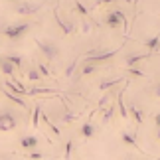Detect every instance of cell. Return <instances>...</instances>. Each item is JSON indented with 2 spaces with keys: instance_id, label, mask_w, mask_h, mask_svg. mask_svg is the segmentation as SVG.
<instances>
[{
  "instance_id": "obj_1",
  "label": "cell",
  "mask_w": 160,
  "mask_h": 160,
  "mask_svg": "<svg viewBox=\"0 0 160 160\" xmlns=\"http://www.w3.org/2000/svg\"><path fill=\"white\" fill-rule=\"evenodd\" d=\"M32 26H34L32 22H16V24H10V26H4L0 30V34L6 36L8 40H20L32 30Z\"/></svg>"
},
{
  "instance_id": "obj_2",
  "label": "cell",
  "mask_w": 160,
  "mask_h": 160,
  "mask_svg": "<svg viewBox=\"0 0 160 160\" xmlns=\"http://www.w3.org/2000/svg\"><path fill=\"white\" fill-rule=\"evenodd\" d=\"M105 24L109 28H113V30H117V28H125V34H127V28H128V20H127V14L122 10H111L109 14L105 16Z\"/></svg>"
},
{
  "instance_id": "obj_3",
  "label": "cell",
  "mask_w": 160,
  "mask_h": 160,
  "mask_svg": "<svg viewBox=\"0 0 160 160\" xmlns=\"http://www.w3.org/2000/svg\"><path fill=\"white\" fill-rule=\"evenodd\" d=\"M36 46H38V50L42 52V55H44V58L52 59V61L59 58V48H58V44H55V42L36 38Z\"/></svg>"
},
{
  "instance_id": "obj_4",
  "label": "cell",
  "mask_w": 160,
  "mask_h": 160,
  "mask_svg": "<svg viewBox=\"0 0 160 160\" xmlns=\"http://www.w3.org/2000/svg\"><path fill=\"white\" fill-rule=\"evenodd\" d=\"M18 127V117L14 111L2 109L0 111V132H10Z\"/></svg>"
},
{
  "instance_id": "obj_5",
  "label": "cell",
  "mask_w": 160,
  "mask_h": 160,
  "mask_svg": "<svg viewBox=\"0 0 160 160\" xmlns=\"http://www.w3.org/2000/svg\"><path fill=\"white\" fill-rule=\"evenodd\" d=\"M46 2H32V0H28V2H20L14 6V12L18 16H34L36 12H40L44 8Z\"/></svg>"
},
{
  "instance_id": "obj_6",
  "label": "cell",
  "mask_w": 160,
  "mask_h": 160,
  "mask_svg": "<svg viewBox=\"0 0 160 160\" xmlns=\"http://www.w3.org/2000/svg\"><path fill=\"white\" fill-rule=\"evenodd\" d=\"M117 52L119 50H107V52H99L97 53V50H91V53H87L83 58V61H87V63H103V61H109L111 58H115Z\"/></svg>"
},
{
  "instance_id": "obj_7",
  "label": "cell",
  "mask_w": 160,
  "mask_h": 160,
  "mask_svg": "<svg viewBox=\"0 0 160 160\" xmlns=\"http://www.w3.org/2000/svg\"><path fill=\"white\" fill-rule=\"evenodd\" d=\"M4 89H8L10 93H14V95H20V97H26L28 95V89L24 87V85L20 81H12V79H4V85H2Z\"/></svg>"
},
{
  "instance_id": "obj_8",
  "label": "cell",
  "mask_w": 160,
  "mask_h": 160,
  "mask_svg": "<svg viewBox=\"0 0 160 160\" xmlns=\"http://www.w3.org/2000/svg\"><path fill=\"white\" fill-rule=\"evenodd\" d=\"M20 146H22L24 150L32 152V150H38L40 140H38V137H36V134H26V137L20 138Z\"/></svg>"
},
{
  "instance_id": "obj_9",
  "label": "cell",
  "mask_w": 160,
  "mask_h": 160,
  "mask_svg": "<svg viewBox=\"0 0 160 160\" xmlns=\"http://www.w3.org/2000/svg\"><path fill=\"white\" fill-rule=\"evenodd\" d=\"M53 16H55V22H58V26L61 28V32H63L65 36H71L73 32H75V26H73L69 20H63V18L59 16V12H58V10H53Z\"/></svg>"
},
{
  "instance_id": "obj_10",
  "label": "cell",
  "mask_w": 160,
  "mask_h": 160,
  "mask_svg": "<svg viewBox=\"0 0 160 160\" xmlns=\"http://www.w3.org/2000/svg\"><path fill=\"white\" fill-rule=\"evenodd\" d=\"M150 52H146V53H131V55H127V59H125V63H127V67H137V63L138 61H142V59H146V58H150Z\"/></svg>"
},
{
  "instance_id": "obj_11",
  "label": "cell",
  "mask_w": 160,
  "mask_h": 160,
  "mask_svg": "<svg viewBox=\"0 0 160 160\" xmlns=\"http://www.w3.org/2000/svg\"><path fill=\"white\" fill-rule=\"evenodd\" d=\"M0 73L6 77H14V73H16V65H12L6 58H0Z\"/></svg>"
},
{
  "instance_id": "obj_12",
  "label": "cell",
  "mask_w": 160,
  "mask_h": 160,
  "mask_svg": "<svg viewBox=\"0 0 160 160\" xmlns=\"http://www.w3.org/2000/svg\"><path fill=\"white\" fill-rule=\"evenodd\" d=\"M122 81H125V77H113V79H105V81H101V83H99V87H97V89H99L101 93H105V91L113 89L115 85H119V83H122Z\"/></svg>"
},
{
  "instance_id": "obj_13",
  "label": "cell",
  "mask_w": 160,
  "mask_h": 160,
  "mask_svg": "<svg viewBox=\"0 0 160 160\" xmlns=\"http://www.w3.org/2000/svg\"><path fill=\"white\" fill-rule=\"evenodd\" d=\"M2 93H4V97H8V99H10L12 103H14V105H18V107H20V109H24V111H28V103L24 101L20 95H14V93H10V91H8V89H4V87H2Z\"/></svg>"
},
{
  "instance_id": "obj_14",
  "label": "cell",
  "mask_w": 160,
  "mask_h": 160,
  "mask_svg": "<svg viewBox=\"0 0 160 160\" xmlns=\"http://www.w3.org/2000/svg\"><path fill=\"white\" fill-rule=\"evenodd\" d=\"M95 132H97V128L93 122H83L81 128H79V134H81L83 138H91V137H95Z\"/></svg>"
},
{
  "instance_id": "obj_15",
  "label": "cell",
  "mask_w": 160,
  "mask_h": 160,
  "mask_svg": "<svg viewBox=\"0 0 160 160\" xmlns=\"http://www.w3.org/2000/svg\"><path fill=\"white\" fill-rule=\"evenodd\" d=\"M128 117H132V119H134V122H137V125H142V121H144V117H142V111H140L137 105H132V103H131V105H128Z\"/></svg>"
},
{
  "instance_id": "obj_16",
  "label": "cell",
  "mask_w": 160,
  "mask_h": 160,
  "mask_svg": "<svg viewBox=\"0 0 160 160\" xmlns=\"http://www.w3.org/2000/svg\"><path fill=\"white\" fill-rule=\"evenodd\" d=\"M28 95H59L58 89H50V87H34V89H28Z\"/></svg>"
},
{
  "instance_id": "obj_17",
  "label": "cell",
  "mask_w": 160,
  "mask_h": 160,
  "mask_svg": "<svg viewBox=\"0 0 160 160\" xmlns=\"http://www.w3.org/2000/svg\"><path fill=\"white\" fill-rule=\"evenodd\" d=\"M158 46H160V34H156V36H152L150 40H146L144 42V48L148 50L150 53H154V52H158Z\"/></svg>"
},
{
  "instance_id": "obj_18",
  "label": "cell",
  "mask_w": 160,
  "mask_h": 160,
  "mask_svg": "<svg viewBox=\"0 0 160 160\" xmlns=\"http://www.w3.org/2000/svg\"><path fill=\"white\" fill-rule=\"evenodd\" d=\"M121 138H122V142H125V144L132 146V148H138V142H137V138H134V134H132V132L122 131V132H121Z\"/></svg>"
},
{
  "instance_id": "obj_19",
  "label": "cell",
  "mask_w": 160,
  "mask_h": 160,
  "mask_svg": "<svg viewBox=\"0 0 160 160\" xmlns=\"http://www.w3.org/2000/svg\"><path fill=\"white\" fill-rule=\"evenodd\" d=\"M117 111H119V115L122 117V119H128V111H127L125 101H122V91L117 95Z\"/></svg>"
},
{
  "instance_id": "obj_20",
  "label": "cell",
  "mask_w": 160,
  "mask_h": 160,
  "mask_svg": "<svg viewBox=\"0 0 160 160\" xmlns=\"http://www.w3.org/2000/svg\"><path fill=\"white\" fill-rule=\"evenodd\" d=\"M97 63H87V61H83V67H81V75L83 77H87V75H91V73H95L97 71Z\"/></svg>"
},
{
  "instance_id": "obj_21",
  "label": "cell",
  "mask_w": 160,
  "mask_h": 160,
  "mask_svg": "<svg viewBox=\"0 0 160 160\" xmlns=\"http://www.w3.org/2000/svg\"><path fill=\"white\" fill-rule=\"evenodd\" d=\"M40 117H42V107L36 105V109L32 111V127L38 131V125H40Z\"/></svg>"
},
{
  "instance_id": "obj_22",
  "label": "cell",
  "mask_w": 160,
  "mask_h": 160,
  "mask_svg": "<svg viewBox=\"0 0 160 160\" xmlns=\"http://www.w3.org/2000/svg\"><path fill=\"white\" fill-rule=\"evenodd\" d=\"M113 113H115V103H109V107L105 109V113H103V125H107V122L113 119Z\"/></svg>"
},
{
  "instance_id": "obj_23",
  "label": "cell",
  "mask_w": 160,
  "mask_h": 160,
  "mask_svg": "<svg viewBox=\"0 0 160 160\" xmlns=\"http://www.w3.org/2000/svg\"><path fill=\"white\" fill-rule=\"evenodd\" d=\"M42 119H44V122L48 125V128H50V131L55 134V137H59V134H61V131H59V128H58V127H55L53 122H52V119H50V117H48V115H42Z\"/></svg>"
},
{
  "instance_id": "obj_24",
  "label": "cell",
  "mask_w": 160,
  "mask_h": 160,
  "mask_svg": "<svg viewBox=\"0 0 160 160\" xmlns=\"http://www.w3.org/2000/svg\"><path fill=\"white\" fill-rule=\"evenodd\" d=\"M4 58L8 59L12 65H16V67H20V65L24 63V58H22V55H14V53H8V55H4Z\"/></svg>"
},
{
  "instance_id": "obj_25",
  "label": "cell",
  "mask_w": 160,
  "mask_h": 160,
  "mask_svg": "<svg viewBox=\"0 0 160 160\" xmlns=\"http://www.w3.org/2000/svg\"><path fill=\"white\" fill-rule=\"evenodd\" d=\"M28 79L38 83V81H42V75H40V71L36 69V67H30V69H28Z\"/></svg>"
},
{
  "instance_id": "obj_26",
  "label": "cell",
  "mask_w": 160,
  "mask_h": 160,
  "mask_svg": "<svg viewBox=\"0 0 160 160\" xmlns=\"http://www.w3.org/2000/svg\"><path fill=\"white\" fill-rule=\"evenodd\" d=\"M91 30H93V26H91L89 18H83V20H81V32H83V36H89Z\"/></svg>"
},
{
  "instance_id": "obj_27",
  "label": "cell",
  "mask_w": 160,
  "mask_h": 160,
  "mask_svg": "<svg viewBox=\"0 0 160 160\" xmlns=\"http://www.w3.org/2000/svg\"><path fill=\"white\" fill-rule=\"evenodd\" d=\"M77 63H79V59H73L71 63L65 67V77H71L73 73H75V69H77Z\"/></svg>"
},
{
  "instance_id": "obj_28",
  "label": "cell",
  "mask_w": 160,
  "mask_h": 160,
  "mask_svg": "<svg viewBox=\"0 0 160 160\" xmlns=\"http://www.w3.org/2000/svg\"><path fill=\"white\" fill-rule=\"evenodd\" d=\"M71 150H73V140H67L65 142V150H63V158L71 160Z\"/></svg>"
},
{
  "instance_id": "obj_29",
  "label": "cell",
  "mask_w": 160,
  "mask_h": 160,
  "mask_svg": "<svg viewBox=\"0 0 160 160\" xmlns=\"http://www.w3.org/2000/svg\"><path fill=\"white\" fill-rule=\"evenodd\" d=\"M36 69L40 71V75H42V77H50V75H52V73H50V69H48V65H46V63H38V65H36Z\"/></svg>"
},
{
  "instance_id": "obj_30",
  "label": "cell",
  "mask_w": 160,
  "mask_h": 160,
  "mask_svg": "<svg viewBox=\"0 0 160 160\" xmlns=\"http://www.w3.org/2000/svg\"><path fill=\"white\" fill-rule=\"evenodd\" d=\"M75 10H77V12H79V14H81L83 18H87V14H89L87 8H85V6H83L81 2H79V0H75Z\"/></svg>"
},
{
  "instance_id": "obj_31",
  "label": "cell",
  "mask_w": 160,
  "mask_h": 160,
  "mask_svg": "<svg viewBox=\"0 0 160 160\" xmlns=\"http://www.w3.org/2000/svg\"><path fill=\"white\" fill-rule=\"evenodd\" d=\"M75 119H77V115H71L69 111L65 109V113H63V117H61V122H73V121H75Z\"/></svg>"
},
{
  "instance_id": "obj_32",
  "label": "cell",
  "mask_w": 160,
  "mask_h": 160,
  "mask_svg": "<svg viewBox=\"0 0 160 160\" xmlns=\"http://www.w3.org/2000/svg\"><path fill=\"white\" fill-rule=\"evenodd\" d=\"M150 93L156 97V99H160V81H156V83H152V89H150Z\"/></svg>"
},
{
  "instance_id": "obj_33",
  "label": "cell",
  "mask_w": 160,
  "mask_h": 160,
  "mask_svg": "<svg viewBox=\"0 0 160 160\" xmlns=\"http://www.w3.org/2000/svg\"><path fill=\"white\" fill-rule=\"evenodd\" d=\"M111 99H113V95H111V93H107V95H105V97H103V99L99 101V109H103L105 105H109V103H111Z\"/></svg>"
},
{
  "instance_id": "obj_34",
  "label": "cell",
  "mask_w": 160,
  "mask_h": 160,
  "mask_svg": "<svg viewBox=\"0 0 160 160\" xmlns=\"http://www.w3.org/2000/svg\"><path fill=\"white\" fill-rule=\"evenodd\" d=\"M28 158H32V160H42V158H44V154H42V152H38V150H32V152H28Z\"/></svg>"
},
{
  "instance_id": "obj_35",
  "label": "cell",
  "mask_w": 160,
  "mask_h": 160,
  "mask_svg": "<svg viewBox=\"0 0 160 160\" xmlns=\"http://www.w3.org/2000/svg\"><path fill=\"white\" fill-rule=\"evenodd\" d=\"M128 73H131V75H137V77H144V75H146L144 71L137 69V67H128Z\"/></svg>"
},
{
  "instance_id": "obj_36",
  "label": "cell",
  "mask_w": 160,
  "mask_h": 160,
  "mask_svg": "<svg viewBox=\"0 0 160 160\" xmlns=\"http://www.w3.org/2000/svg\"><path fill=\"white\" fill-rule=\"evenodd\" d=\"M154 122H156V127H158V128H160V113H158V115H156V117H154Z\"/></svg>"
},
{
  "instance_id": "obj_37",
  "label": "cell",
  "mask_w": 160,
  "mask_h": 160,
  "mask_svg": "<svg viewBox=\"0 0 160 160\" xmlns=\"http://www.w3.org/2000/svg\"><path fill=\"white\" fill-rule=\"evenodd\" d=\"M122 160H132V156H131V154H127V156L122 158Z\"/></svg>"
},
{
  "instance_id": "obj_38",
  "label": "cell",
  "mask_w": 160,
  "mask_h": 160,
  "mask_svg": "<svg viewBox=\"0 0 160 160\" xmlns=\"http://www.w3.org/2000/svg\"><path fill=\"white\" fill-rule=\"evenodd\" d=\"M0 160H12V158H8V156H0Z\"/></svg>"
},
{
  "instance_id": "obj_39",
  "label": "cell",
  "mask_w": 160,
  "mask_h": 160,
  "mask_svg": "<svg viewBox=\"0 0 160 160\" xmlns=\"http://www.w3.org/2000/svg\"><path fill=\"white\" fill-rule=\"evenodd\" d=\"M156 138L160 140V128H158V131H156Z\"/></svg>"
},
{
  "instance_id": "obj_40",
  "label": "cell",
  "mask_w": 160,
  "mask_h": 160,
  "mask_svg": "<svg viewBox=\"0 0 160 160\" xmlns=\"http://www.w3.org/2000/svg\"><path fill=\"white\" fill-rule=\"evenodd\" d=\"M10 2H20V0H10Z\"/></svg>"
},
{
  "instance_id": "obj_41",
  "label": "cell",
  "mask_w": 160,
  "mask_h": 160,
  "mask_svg": "<svg viewBox=\"0 0 160 160\" xmlns=\"http://www.w3.org/2000/svg\"><path fill=\"white\" fill-rule=\"evenodd\" d=\"M97 2H99V4H101V2H103V0H97Z\"/></svg>"
}]
</instances>
